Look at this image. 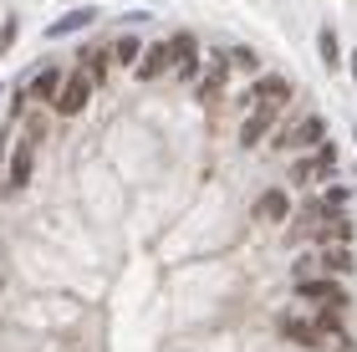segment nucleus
<instances>
[{
	"mask_svg": "<svg viewBox=\"0 0 357 352\" xmlns=\"http://www.w3.org/2000/svg\"><path fill=\"white\" fill-rule=\"evenodd\" d=\"M301 296H306V301H317V307H327L332 316H342V307H347L342 286H332V281H301Z\"/></svg>",
	"mask_w": 357,
	"mask_h": 352,
	"instance_id": "7ed1b4c3",
	"label": "nucleus"
},
{
	"mask_svg": "<svg viewBox=\"0 0 357 352\" xmlns=\"http://www.w3.org/2000/svg\"><path fill=\"white\" fill-rule=\"evenodd\" d=\"M87 92H92V82L72 72L67 82L56 87V98H52V102H56V113H67V118H72V113H82V107H87Z\"/></svg>",
	"mask_w": 357,
	"mask_h": 352,
	"instance_id": "f03ea898",
	"label": "nucleus"
},
{
	"mask_svg": "<svg viewBox=\"0 0 357 352\" xmlns=\"http://www.w3.org/2000/svg\"><path fill=\"white\" fill-rule=\"evenodd\" d=\"M164 52H169V61L178 67V77H194V36H174Z\"/></svg>",
	"mask_w": 357,
	"mask_h": 352,
	"instance_id": "423d86ee",
	"label": "nucleus"
},
{
	"mask_svg": "<svg viewBox=\"0 0 357 352\" xmlns=\"http://www.w3.org/2000/svg\"><path fill=\"white\" fill-rule=\"evenodd\" d=\"M97 21V10L92 6H82V10H72V15H61V21L46 31V36H72V31H82V26H92Z\"/></svg>",
	"mask_w": 357,
	"mask_h": 352,
	"instance_id": "0eeeda50",
	"label": "nucleus"
},
{
	"mask_svg": "<svg viewBox=\"0 0 357 352\" xmlns=\"http://www.w3.org/2000/svg\"><path fill=\"white\" fill-rule=\"evenodd\" d=\"M225 67H245V72H250V67H255V56L245 52V46H235V52H225Z\"/></svg>",
	"mask_w": 357,
	"mask_h": 352,
	"instance_id": "4468645a",
	"label": "nucleus"
},
{
	"mask_svg": "<svg viewBox=\"0 0 357 352\" xmlns=\"http://www.w3.org/2000/svg\"><path fill=\"white\" fill-rule=\"evenodd\" d=\"M275 123V113H271V107H261V113H255L245 128H240V143H245V148H255V143H261L266 138V128Z\"/></svg>",
	"mask_w": 357,
	"mask_h": 352,
	"instance_id": "6e6552de",
	"label": "nucleus"
},
{
	"mask_svg": "<svg viewBox=\"0 0 357 352\" xmlns=\"http://www.w3.org/2000/svg\"><path fill=\"white\" fill-rule=\"evenodd\" d=\"M321 138V118L312 113V118H301V123H291L281 138H275V148H301V143H317Z\"/></svg>",
	"mask_w": 357,
	"mask_h": 352,
	"instance_id": "20e7f679",
	"label": "nucleus"
},
{
	"mask_svg": "<svg viewBox=\"0 0 357 352\" xmlns=\"http://www.w3.org/2000/svg\"><path fill=\"white\" fill-rule=\"evenodd\" d=\"M321 56L337 61V41H332V31H321Z\"/></svg>",
	"mask_w": 357,
	"mask_h": 352,
	"instance_id": "a211bd4d",
	"label": "nucleus"
},
{
	"mask_svg": "<svg viewBox=\"0 0 357 352\" xmlns=\"http://www.w3.org/2000/svg\"><path fill=\"white\" fill-rule=\"evenodd\" d=\"M158 72H169V52H164V46L138 52V77H158Z\"/></svg>",
	"mask_w": 357,
	"mask_h": 352,
	"instance_id": "1a4fd4ad",
	"label": "nucleus"
},
{
	"mask_svg": "<svg viewBox=\"0 0 357 352\" xmlns=\"http://www.w3.org/2000/svg\"><path fill=\"white\" fill-rule=\"evenodd\" d=\"M26 179H31V138L21 143V148H15V164H10V184L21 189Z\"/></svg>",
	"mask_w": 357,
	"mask_h": 352,
	"instance_id": "9d476101",
	"label": "nucleus"
},
{
	"mask_svg": "<svg viewBox=\"0 0 357 352\" xmlns=\"http://www.w3.org/2000/svg\"><path fill=\"white\" fill-rule=\"evenodd\" d=\"M281 337L286 342H301V347H327V342H342V327H337V316H317V322H301V316H286L281 322Z\"/></svg>",
	"mask_w": 357,
	"mask_h": 352,
	"instance_id": "f257e3e1",
	"label": "nucleus"
},
{
	"mask_svg": "<svg viewBox=\"0 0 357 352\" xmlns=\"http://www.w3.org/2000/svg\"><path fill=\"white\" fill-rule=\"evenodd\" d=\"M327 266H332V270H347L352 261H347V250H327Z\"/></svg>",
	"mask_w": 357,
	"mask_h": 352,
	"instance_id": "f3484780",
	"label": "nucleus"
},
{
	"mask_svg": "<svg viewBox=\"0 0 357 352\" xmlns=\"http://www.w3.org/2000/svg\"><path fill=\"white\" fill-rule=\"evenodd\" d=\"M286 98H291V82H286V77H261L255 92H250V102H261V107H281Z\"/></svg>",
	"mask_w": 357,
	"mask_h": 352,
	"instance_id": "39448f33",
	"label": "nucleus"
},
{
	"mask_svg": "<svg viewBox=\"0 0 357 352\" xmlns=\"http://www.w3.org/2000/svg\"><path fill=\"white\" fill-rule=\"evenodd\" d=\"M102 67H107V56H102V52H87V82H97Z\"/></svg>",
	"mask_w": 357,
	"mask_h": 352,
	"instance_id": "2eb2a0df",
	"label": "nucleus"
},
{
	"mask_svg": "<svg viewBox=\"0 0 357 352\" xmlns=\"http://www.w3.org/2000/svg\"><path fill=\"white\" fill-rule=\"evenodd\" d=\"M138 52H143V46H138L133 36H123V41H118V61H138Z\"/></svg>",
	"mask_w": 357,
	"mask_h": 352,
	"instance_id": "dca6fc26",
	"label": "nucleus"
},
{
	"mask_svg": "<svg viewBox=\"0 0 357 352\" xmlns=\"http://www.w3.org/2000/svg\"><path fill=\"white\" fill-rule=\"evenodd\" d=\"M56 87H61V77H56V67H46V72L36 77V87H31V92H36V98H56Z\"/></svg>",
	"mask_w": 357,
	"mask_h": 352,
	"instance_id": "ddd939ff",
	"label": "nucleus"
},
{
	"mask_svg": "<svg viewBox=\"0 0 357 352\" xmlns=\"http://www.w3.org/2000/svg\"><path fill=\"white\" fill-rule=\"evenodd\" d=\"M286 210H291V204H286V194H281V189L261 199V215H266V220H286Z\"/></svg>",
	"mask_w": 357,
	"mask_h": 352,
	"instance_id": "f8f14e48",
	"label": "nucleus"
},
{
	"mask_svg": "<svg viewBox=\"0 0 357 352\" xmlns=\"http://www.w3.org/2000/svg\"><path fill=\"white\" fill-rule=\"evenodd\" d=\"M220 92H225V67H209V72H204V82H199V98H204V102H215Z\"/></svg>",
	"mask_w": 357,
	"mask_h": 352,
	"instance_id": "9b49d317",
	"label": "nucleus"
},
{
	"mask_svg": "<svg viewBox=\"0 0 357 352\" xmlns=\"http://www.w3.org/2000/svg\"><path fill=\"white\" fill-rule=\"evenodd\" d=\"M352 67H357V56H352Z\"/></svg>",
	"mask_w": 357,
	"mask_h": 352,
	"instance_id": "6ab92c4d",
	"label": "nucleus"
}]
</instances>
